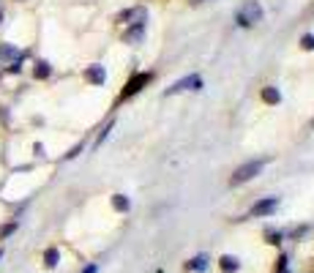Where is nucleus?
<instances>
[{"mask_svg":"<svg viewBox=\"0 0 314 273\" xmlns=\"http://www.w3.org/2000/svg\"><path fill=\"white\" fill-rule=\"evenodd\" d=\"M265 158H257V161H246V164H240L235 172H232V177H230V186H240V183H246V180H251V177H257L259 172H262V167H265Z\"/></svg>","mask_w":314,"mask_h":273,"instance_id":"obj_2","label":"nucleus"},{"mask_svg":"<svg viewBox=\"0 0 314 273\" xmlns=\"http://www.w3.org/2000/svg\"><path fill=\"white\" fill-rule=\"evenodd\" d=\"M11 123V109L6 104H0V126H8Z\"/></svg>","mask_w":314,"mask_h":273,"instance_id":"obj_17","label":"nucleus"},{"mask_svg":"<svg viewBox=\"0 0 314 273\" xmlns=\"http://www.w3.org/2000/svg\"><path fill=\"white\" fill-rule=\"evenodd\" d=\"M300 47H303V49H314V36L306 33L303 39H300Z\"/></svg>","mask_w":314,"mask_h":273,"instance_id":"obj_18","label":"nucleus"},{"mask_svg":"<svg viewBox=\"0 0 314 273\" xmlns=\"http://www.w3.org/2000/svg\"><path fill=\"white\" fill-rule=\"evenodd\" d=\"M0 259H3V249H0Z\"/></svg>","mask_w":314,"mask_h":273,"instance_id":"obj_23","label":"nucleus"},{"mask_svg":"<svg viewBox=\"0 0 314 273\" xmlns=\"http://www.w3.org/2000/svg\"><path fill=\"white\" fill-rule=\"evenodd\" d=\"M107 79V71L104 66H98V63H93V66L85 68V82H91V85H104Z\"/></svg>","mask_w":314,"mask_h":273,"instance_id":"obj_8","label":"nucleus"},{"mask_svg":"<svg viewBox=\"0 0 314 273\" xmlns=\"http://www.w3.org/2000/svg\"><path fill=\"white\" fill-rule=\"evenodd\" d=\"M82 148H85V145H82V142H79V145H74V148H71V150H69V153H66V158H77V156H79V153H82Z\"/></svg>","mask_w":314,"mask_h":273,"instance_id":"obj_19","label":"nucleus"},{"mask_svg":"<svg viewBox=\"0 0 314 273\" xmlns=\"http://www.w3.org/2000/svg\"><path fill=\"white\" fill-rule=\"evenodd\" d=\"M279 208V199L276 197H265V199H259L254 208H251V216H268V213H273Z\"/></svg>","mask_w":314,"mask_h":273,"instance_id":"obj_7","label":"nucleus"},{"mask_svg":"<svg viewBox=\"0 0 314 273\" xmlns=\"http://www.w3.org/2000/svg\"><path fill=\"white\" fill-rule=\"evenodd\" d=\"M262 101L265 104H279L281 101V93L273 85H268V88H262Z\"/></svg>","mask_w":314,"mask_h":273,"instance_id":"obj_12","label":"nucleus"},{"mask_svg":"<svg viewBox=\"0 0 314 273\" xmlns=\"http://www.w3.org/2000/svg\"><path fill=\"white\" fill-rule=\"evenodd\" d=\"M186 268H188V271H205V268H208V259H205V257H194L191 262H186Z\"/></svg>","mask_w":314,"mask_h":273,"instance_id":"obj_15","label":"nucleus"},{"mask_svg":"<svg viewBox=\"0 0 314 273\" xmlns=\"http://www.w3.org/2000/svg\"><path fill=\"white\" fill-rule=\"evenodd\" d=\"M191 3H205V0H191Z\"/></svg>","mask_w":314,"mask_h":273,"instance_id":"obj_22","label":"nucleus"},{"mask_svg":"<svg viewBox=\"0 0 314 273\" xmlns=\"http://www.w3.org/2000/svg\"><path fill=\"white\" fill-rule=\"evenodd\" d=\"M112 208L126 213L129 208H131V202H129V197H123V194H112Z\"/></svg>","mask_w":314,"mask_h":273,"instance_id":"obj_13","label":"nucleus"},{"mask_svg":"<svg viewBox=\"0 0 314 273\" xmlns=\"http://www.w3.org/2000/svg\"><path fill=\"white\" fill-rule=\"evenodd\" d=\"M17 3H25V0H17Z\"/></svg>","mask_w":314,"mask_h":273,"instance_id":"obj_24","label":"nucleus"},{"mask_svg":"<svg viewBox=\"0 0 314 273\" xmlns=\"http://www.w3.org/2000/svg\"><path fill=\"white\" fill-rule=\"evenodd\" d=\"M96 271H98L96 265H85V271H82V273H96Z\"/></svg>","mask_w":314,"mask_h":273,"instance_id":"obj_21","label":"nucleus"},{"mask_svg":"<svg viewBox=\"0 0 314 273\" xmlns=\"http://www.w3.org/2000/svg\"><path fill=\"white\" fill-rule=\"evenodd\" d=\"M17 58H22V49L17 44H11V41H0V66H8Z\"/></svg>","mask_w":314,"mask_h":273,"instance_id":"obj_5","label":"nucleus"},{"mask_svg":"<svg viewBox=\"0 0 314 273\" xmlns=\"http://www.w3.org/2000/svg\"><path fill=\"white\" fill-rule=\"evenodd\" d=\"M57 262H60V252H57V246H49L47 252H44V268H57Z\"/></svg>","mask_w":314,"mask_h":273,"instance_id":"obj_11","label":"nucleus"},{"mask_svg":"<svg viewBox=\"0 0 314 273\" xmlns=\"http://www.w3.org/2000/svg\"><path fill=\"white\" fill-rule=\"evenodd\" d=\"M222 271H227V273H230V271H238V259L230 257V254H224V257H222Z\"/></svg>","mask_w":314,"mask_h":273,"instance_id":"obj_16","label":"nucleus"},{"mask_svg":"<svg viewBox=\"0 0 314 273\" xmlns=\"http://www.w3.org/2000/svg\"><path fill=\"white\" fill-rule=\"evenodd\" d=\"M203 88V79L197 74H191V77H186V79H181V82H175L172 88H167V96H175V93H183V90H200Z\"/></svg>","mask_w":314,"mask_h":273,"instance_id":"obj_3","label":"nucleus"},{"mask_svg":"<svg viewBox=\"0 0 314 273\" xmlns=\"http://www.w3.org/2000/svg\"><path fill=\"white\" fill-rule=\"evenodd\" d=\"M49 77H52V63H49V60H44V58H38V60L33 63V79L47 82Z\"/></svg>","mask_w":314,"mask_h":273,"instance_id":"obj_9","label":"nucleus"},{"mask_svg":"<svg viewBox=\"0 0 314 273\" xmlns=\"http://www.w3.org/2000/svg\"><path fill=\"white\" fill-rule=\"evenodd\" d=\"M148 82H150V74H137V77H131V79H129V85L123 88V93H120V98H131L134 93H140V90L145 88Z\"/></svg>","mask_w":314,"mask_h":273,"instance_id":"obj_6","label":"nucleus"},{"mask_svg":"<svg viewBox=\"0 0 314 273\" xmlns=\"http://www.w3.org/2000/svg\"><path fill=\"white\" fill-rule=\"evenodd\" d=\"M262 6H259L257 0H246L243 6H240V11L235 14V20L240 27H251V25H257V22H262Z\"/></svg>","mask_w":314,"mask_h":273,"instance_id":"obj_1","label":"nucleus"},{"mask_svg":"<svg viewBox=\"0 0 314 273\" xmlns=\"http://www.w3.org/2000/svg\"><path fill=\"white\" fill-rule=\"evenodd\" d=\"M145 17H148V11L142 6H137V8H126V11H120L118 22L120 25H137V22H145Z\"/></svg>","mask_w":314,"mask_h":273,"instance_id":"obj_4","label":"nucleus"},{"mask_svg":"<svg viewBox=\"0 0 314 273\" xmlns=\"http://www.w3.org/2000/svg\"><path fill=\"white\" fill-rule=\"evenodd\" d=\"M33 150H36V156H44V145H41V142H36Z\"/></svg>","mask_w":314,"mask_h":273,"instance_id":"obj_20","label":"nucleus"},{"mask_svg":"<svg viewBox=\"0 0 314 273\" xmlns=\"http://www.w3.org/2000/svg\"><path fill=\"white\" fill-rule=\"evenodd\" d=\"M17 221H8V224H0V240H6V238H11V235H14L17 232Z\"/></svg>","mask_w":314,"mask_h":273,"instance_id":"obj_14","label":"nucleus"},{"mask_svg":"<svg viewBox=\"0 0 314 273\" xmlns=\"http://www.w3.org/2000/svg\"><path fill=\"white\" fill-rule=\"evenodd\" d=\"M142 36H145V22H137V25H129V30L123 33L126 44H140Z\"/></svg>","mask_w":314,"mask_h":273,"instance_id":"obj_10","label":"nucleus"}]
</instances>
